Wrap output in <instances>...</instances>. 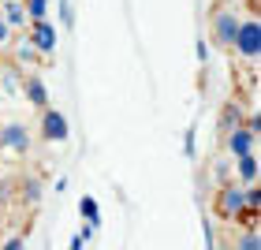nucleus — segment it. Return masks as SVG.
<instances>
[{
	"label": "nucleus",
	"instance_id": "f257e3e1",
	"mask_svg": "<svg viewBox=\"0 0 261 250\" xmlns=\"http://www.w3.org/2000/svg\"><path fill=\"white\" fill-rule=\"evenodd\" d=\"M213 206H217V213L224 220H231V224H246V228H257V220L250 217V213H246V190L239 187V183H224L220 190H217V202H213Z\"/></svg>",
	"mask_w": 261,
	"mask_h": 250
},
{
	"label": "nucleus",
	"instance_id": "f03ea898",
	"mask_svg": "<svg viewBox=\"0 0 261 250\" xmlns=\"http://www.w3.org/2000/svg\"><path fill=\"white\" fill-rule=\"evenodd\" d=\"M231 53L239 60H250V64L261 56V22H257V15H239V30L231 38Z\"/></svg>",
	"mask_w": 261,
	"mask_h": 250
},
{
	"label": "nucleus",
	"instance_id": "7ed1b4c3",
	"mask_svg": "<svg viewBox=\"0 0 261 250\" xmlns=\"http://www.w3.org/2000/svg\"><path fill=\"white\" fill-rule=\"evenodd\" d=\"M27 41H30V49L38 53V56H53L56 53V45H60V30H56V22L49 19H41V22H27Z\"/></svg>",
	"mask_w": 261,
	"mask_h": 250
},
{
	"label": "nucleus",
	"instance_id": "20e7f679",
	"mask_svg": "<svg viewBox=\"0 0 261 250\" xmlns=\"http://www.w3.org/2000/svg\"><path fill=\"white\" fill-rule=\"evenodd\" d=\"M38 131H41V138H45V142H60V146H64V142L71 138V120H67L60 109H53V105H49V109L41 112Z\"/></svg>",
	"mask_w": 261,
	"mask_h": 250
},
{
	"label": "nucleus",
	"instance_id": "39448f33",
	"mask_svg": "<svg viewBox=\"0 0 261 250\" xmlns=\"http://www.w3.org/2000/svg\"><path fill=\"white\" fill-rule=\"evenodd\" d=\"M235 30H239V11H231V8H217L213 11V41H217L220 49H231Z\"/></svg>",
	"mask_w": 261,
	"mask_h": 250
},
{
	"label": "nucleus",
	"instance_id": "423d86ee",
	"mask_svg": "<svg viewBox=\"0 0 261 250\" xmlns=\"http://www.w3.org/2000/svg\"><path fill=\"white\" fill-rule=\"evenodd\" d=\"M30 123H19V120H11L0 127V149H8V153H30Z\"/></svg>",
	"mask_w": 261,
	"mask_h": 250
},
{
	"label": "nucleus",
	"instance_id": "0eeeda50",
	"mask_svg": "<svg viewBox=\"0 0 261 250\" xmlns=\"http://www.w3.org/2000/svg\"><path fill=\"white\" fill-rule=\"evenodd\" d=\"M224 146H228L231 161L235 157H246V153H257V135L246 123H239V127H231L228 135H224Z\"/></svg>",
	"mask_w": 261,
	"mask_h": 250
},
{
	"label": "nucleus",
	"instance_id": "6e6552de",
	"mask_svg": "<svg viewBox=\"0 0 261 250\" xmlns=\"http://www.w3.org/2000/svg\"><path fill=\"white\" fill-rule=\"evenodd\" d=\"M22 97H27L38 112H45L49 109V86H45V79L38 75V71H22Z\"/></svg>",
	"mask_w": 261,
	"mask_h": 250
},
{
	"label": "nucleus",
	"instance_id": "1a4fd4ad",
	"mask_svg": "<svg viewBox=\"0 0 261 250\" xmlns=\"http://www.w3.org/2000/svg\"><path fill=\"white\" fill-rule=\"evenodd\" d=\"M261 176V164H257V153H246V157H235V183L239 187H254Z\"/></svg>",
	"mask_w": 261,
	"mask_h": 250
},
{
	"label": "nucleus",
	"instance_id": "9d476101",
	"mask_svg": "<svg viewBox=\"0 0 261 250\" xmlns=\"http://www.w3.org/2000/svg\"><path fill=\"white\" fill-rule=\"evenodd\" d=\"M0 19H4L11 30H22L27 27V8H22V0H8V4L0 8Z\"/></svg>",
	"mask_w": 261,
	"mask_h": 250
},
{
	"label": "nucleus",
	"instance_id": "9b49d317",
	"mask_svg": "<svg viewBox=\"0 0 261 250\" xmlns=\"http://www.w3.org/2000/svg\"><path fill=\"white\" fill-rule=\"evenodd\" d=\"M79 213H82V220H86L93 232L101 228V206H97V198H93V194H82L79 198Z\"/></svg>",
	"mask_w": 261,
	"mask_h": 250
},
{
	"label": "nucleus",
	"instance_id": "f8f14e48",
	"mask_svg": "<svg viewBox=\"0 0 261 250\" xmlns=\"http://www.w3.org/2000/svg\"><path fill=\"white\" fill-rule=\"evenodd\" d=\"M231 250H261V235H257V228H254V224H250V228H243L239 235H235Z\"/></svg>",
	"mask_w": 261,
	"mask_h": 250
},
{
	"label": "nucleus",
	"instance_id": "ddd939ff",
	"mask_svg": "<svg viewBox=\"0 0 261 250\" xmlns=\"http://www.w3.org/2000/svg\"><path fill=\"white\" fill-rule=\"evenodd\" d=\"M41 180H38V176H27V180H22V202H27V206H38V202H41Z\"/></svg>",
	"mask_w": 261,
	"mask_h": 250
},
{
	"label": "nucleus",
	"instance_id": "4468645a",
	"mask_svg": "<svg viewBox=\"0 0 261 250\" xmlns=\"http://www.w3.org/2000/svg\"><path fill=\"white\" fill-rule=\"evenodd\" d=\"M22 8H27V22L49 19V0H22Z\"/></svg>",
	"mask_w": 261,
	"mask_h": 250
},
{
	"label": "nucleus",
	"instance_id": "2eb2a0df",
	"mask_svg": "<svg viewBox=\"0 0 261 250\" xmlns=\"http://www.w3.org/2000/svg\"><path fill=\"white\" fill-rule=\"evenodd\" d=\"M239 123H243V109H239V105H228V109H224V120H220L224 135H228L231 127H239Z\"/></svg>",
	"mask_w": 261,
	"mask_h": 250
},
{
	"label": "nucleus",
	"instance_id": "dca6fc26",
	"mask_svg": "<svg viewBox=\"0 0 261 250\" xmlns=\"http://www.w3.org/2000/svg\"><path fill=\"white\" fill-rule=\"evenodd\" d=\"M60 27H64V30L75 27V11H71V0H60Z\"/></svg>",
	"mask_w": 261,
	"mask_h": 250
},
{
	"label": "nucleus",
	"instance_id": "f3484780",
	"mask_svg": "<svg viewBox=\"0 0 261 250\" xmlns=\"http://www.w3.org/2000/svg\"><path fill=\"white\" fill-rule=\"evenodd\" d=\"M183 149H187V157H198V131L194 127L183 135Z\"/></svg>",
	"mask_w": 261,
	"mask_h": 250
},
{
	"label": "nucleus",
	"instance_id": "a211bd4d",
	"mask_svg": "<svg viewBox=\"0 0 261 250\" xmlns=\"http://www.w3.org/2000/svg\"><path fill=\"white\" fill-rule=\"evenodd\" d=\"M11 45H15V30H11L4 19H0V49H11Z\"/></svg>",
	"mask_w": 261,
	"mask_h": 250
},
{
	"label": "nucleus",
	"instance_id": "6ab92c4d",
	"mask_svg": "<svg viewBox=\"0 0 261 250\" xmlns=\"http://www.w3.org/2000/svg\"><path fill=\"white\" fill-rule=\"evenodd\" d=\"M201 239H205V250H217V232H213V224H209V220L201 224Z\"/></svg>",
	"mask_w": 261,
	"mask_h": 250
},
{
	"label": "nucleus",
	"instance_id": "aec40b11",
	"mask_svg": "<svg viewBox=\"0 0 261 250\" xmlns=\"http://www.w3.org/2000/svg\"><path fill=\"white\" fill-rule=\"evenodd\" d=\"M15 56H19V64H34V60H38V53L30 49V41H27V45H19V49H15Z\"/></svg>",
	"mask_w": 261,
	"mask_h": 250
},
{
	"label": "nucleus",
	"instance_id": "412c9836",
	"mask_svg": "<svg viewBox=\"0 0 261 250\" xmlns=\"http://www.w3.org/2000/svg\"><path fill=\"white\" fill-rule=\"evenodd\" d=\"M0 250H27V235H11V239L0 243Z\"/></svg>",
	"mask_w": 261,
	"mask_h": 250
},
{
	"label": "nucleus",
	"instance_id": "4be33fe9",
	"mask_svg": "<svg viewBox=\"0 0 261 250\" xmlns=\"http://www.w3.org/2000/svg\"><path fill=\"white\" fill-rule=\"evenodd\" d=\"M67 250H86V239L75 232V235H71V243H67Z\"/></svg>",
	"mask_w": 261,
	"mask_h": 250
},
{
	"label": "nucleus",
	"instance_id": "5701e85b",
	"mask_svg": "<svg viewBox=\"0 0 261 250\" xmlns=\"http://www.w3.org/2000/svg\"><path fill=\"white\" fill-rule=\"evenodd\" d=\"M194 53H198V60L205 64V56H209V49H205V41H198V45H194Z\"/></svg>",
	"mask_w": 261,
	"mask_h": 250
},
{
	"label": "nucleus",
	"instance_id": "b1692460",
	"mask_svg": "<svg viewBox=\"0 0 261 250\" xmlns=\"http://www.w3.org/2000/svg\"><path fill=\"white\" fill-rule=\"evenodd\" d=\"M220 250H231V246H220Z\"/></svg>",
	"mask_w": 261,
	"mask_h": 250
}]
</instances>
